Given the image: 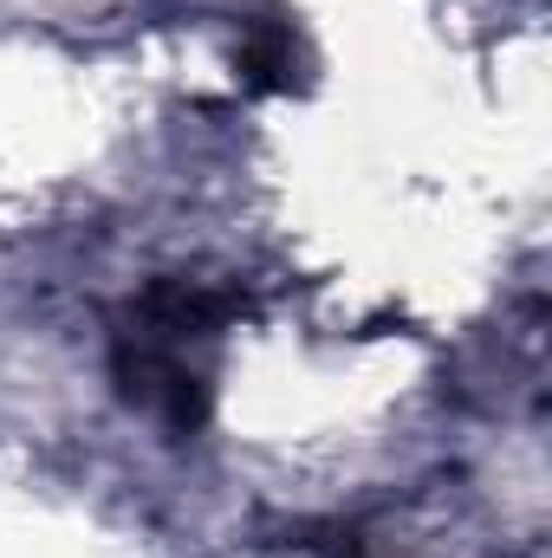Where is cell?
Returning <instances> with one entry per match:
<instances>
[{"instance_id": "6da1fadb", "label": "cell", "mask_w": 552, "mask_h": 558, "mask_svg": "<svg viewBox=\"0 0 552 558\" xmlns=\"http://www.w3.org/2000/svg\"><path fill=\"white\" fill-rule=\"evenodd\" d=\"M248 78H254L261 92H286V85H292V39H286L279 26H261V33L248 39Z\"/></svg>"}]
</instances>
